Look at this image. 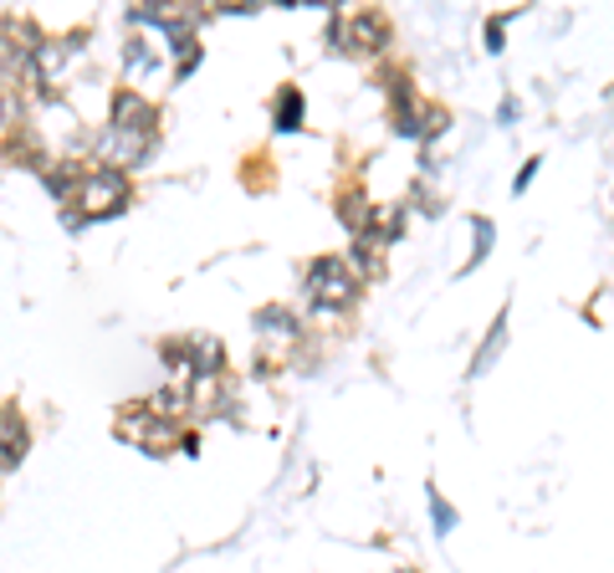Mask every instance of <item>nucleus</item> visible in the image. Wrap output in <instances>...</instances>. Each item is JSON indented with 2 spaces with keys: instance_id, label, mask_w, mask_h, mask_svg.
<instances>
[{
  "instance_id": "nucleus-1",
  "label": "nucleus",
  "mask_w": 614,
  "mask_h": 573,
  "mask_svg": "<svg viewBox=\"0 0 614 573\" xmlns=\"http://www.w3.org/2000/svg\"><path fill=\"white\" fill-rule=\"evenodd\" d=\"M128 200H133V179H128L124 169L92 164V169H82V179H77L73 211H82V220H113V215L128 211ZM82 220H77V226H82Z\"/></svg>"
},
{
  "instance_id": "nucleus-2",
  "label": "nucleus",
  "mask_w": 614,
  "mask_h": 573,
  "mask_svg": "<svg viewBox=\"0 0 614 573\" xmlns=\"http://www.w3.org/2000/svg\"><path fill=\"white\" fill-rule=\"evenodd\" d=\"M307 307L312 313H344V307H354V297H359V277L348 271L344 256H318L312 267H307Z\"/></svg>"
},
{
  "instance_id": "nucleus-3",
  "label": "nucleus",
  "mask_w": 614,
  "mask_h": 573,
  "mask_svg": "<svg viewBox=\"0 0 614 573\" xmlns=\"http://www.w3.org/2000/svg\"><path fill=\"white\" fill-rule=\"evenodd\" d=\"M118 441L164 456V450H180L184 425H180V415H159V410H149V405H128V410H118Z\"/></svg>"
},
{
  "instance_id": "nucleus-4",
  "label": "nucleus",
  "mask_w": 614,
  "mask_h": 573,
  "mask_svg": "<svg viewBox=\"0 0 614 573\" xmlns=\"http://www.w3.org/2000/svg\"><path fill=\"white\" fill-rule=\"evenodd\" d=\"M328 41H348V52L374 56L389 47V21L380 11H354V16H333L328 21Z\"/></svg>"
},
{
  "instance_id": "nucleus-5",
  "label": "nucleus",
  "mask_w": 614,
  "mask_h": 573,
  "mask_svg": "<svg viewBox=\"0 0 614 573\" xmlns=\"http://www.w3.org/2000/svg\"><path fill=\"white\" fill-rule=\"evenodd\" d=\"M108 128L113 133H133V139H159V107L139 88H118L108 103Z\"/></svg>"
},
{
  "instance_id": "nucleus-6",
  "label": "nucleus",
  "mask_w": 614,
  "mask_h": 573,
  "mask_svg": "<svg viewBox=\"0 0 614 573\" xmlns=\"http://www.w3.org/2000/svg\"><path fill=\"white\" fill-rule=\"evenodd\" d=\"M133 26H154L175 41V52L195 47V26L205 21V11H184V5H144V11H128Z\"/></svg>"
},
{
  "instance_id": "nucleus-7",
  "label": "nucleus",
  "mask_w": 614,
  "mask_h": 573,
  "mask_svg": "<svg viewBox=\"0 0 614 573\" xmlns=\"http://www.w3.org/2000/svg\"><path fill=\"white\" fill-rule=\"evenodd\" d=\"M73 41H56V36H41V47L31 56H26V77L37 82V88H52L56 77L67 72V62H73Z\"/></svg>"
},
{
  "instance_id": "nucleus-8",
  "label": "nucleus",
  "mask_w": 614,
  "mask_h": 573,
  "mask_svg": "<svg viewBox=\"0 0 614 573\" xmlns=\"http://www.w3.org/2000/svg\"><path fill=\"white\" fill-rule=\"evenodd\" d=\"M26 446H31V430H26L21 410L0 405V476H11V471H16L21 456H26Z\"/></svg>"
},
{
  "instance_id": "nucleus-9",
  "label": "nucleus",
  "mask_w": 614,
  "mask_h": 573,
  "mask_svg": "<svg viewBox=\"0 0 614 573\" xmlns=\"http://www.w3.org/2000/svg\"><path fill=\"white\" fill-rule=\"evenodd\" d=\"M344 262H348V271H354L359 282H374V277L384 271V246L374 241V235H354V251H348Z\"/></svg>"
},
{
  "instance_id": "nucleus-10",
  "label": "nucleus",
  "mask_w": 614,
  "mask_h": 573,
  "mask_svg": "<svg viewBox=\"0 0 614 573\" xmlns=\"http://www.w3.org/2000/svg\"><path fill=\"white\" fill-rule=\"evenodd\" d=\"M369 215H374L369 195H363L359 184H348L344 195H338V226H344L348 235H369Z\"/></svg>"
},
{
  "instance_id": "nucleus-11",
  "label": "nucleus",
  "mask_w": 614,
  "mask_h": 573,
  "mask_svg": "<svg viewBox=\"0 0 614 573\" xmlns=\"http://www.w3.org/2000/svg\"><path fill=\"white\" fill-rule=\"evenodd\" d=\"M271 128H277V133H297V128H303V92H297V88H282V92H277V107H271Z\"/></svg>"
},
{
  "instance_id": "nucleus-12",
  "label": "nucleus",
  "mask_w": 614,
  "mask_h": 573,
  "mask_svg": "<svg viewBox=\"0 0 614 573\" xmlns=\"http://www.w3.org/2000/svg\"><path fill=\"white\" fill-rule=\"evenodd\" d=\"M41 179H47V190H52L62 205H73L77 179H82V164H47V169H41Z\"/></svg>"
},
{
  "instance_id": "nucleus-13",
  "label": "nucleus",
  "mask_w": 614,
  "mask_h": 573,
  "mask_svg": "<svg viewBox=\"0 0 614 573\" xmlns=\"http://www.w3.org/2000/svg\"><path fill=\"white\" fill-rule=\"evenodd\" d=\"M256 328L271 333V339H297V318H292L287 307H261V313H256Z\"/></svg>"
},
{
  "instance_id": "nucleus-14",
  "label": "nucleus",
  "mask_w": 614,
  "mask_h": 573,
  "mask_svg": "<svg viewBox=\"0 0 614 573\" xmlns=\"http://www.w3.org/2000/svg\"><path fill=\"white\" fill-rule=\"evenodd\" d=\"M154 62H159V56H154V47H149V41H139V36H133V41H124V72L128 77H139V72H154Z\"/></svg>"
},
{
  "instance_id": "nucleus-15",
  "label": "nucleus",
  "mask_w": 614,
  "mask_h": 573,
  "mask_svg": "<svg viewBox=\"0 0 614 573\" xmlns=\"http://www.w3.org/2000/svg\"><path fill=\"white\" fill-rule=\"evenodd\" d=\"M502 339H507V313L497 322H491V333H487V343H482V354L471 358V374H487L491 369V358L502 354Z\"/></svg>"
},
{
  "instance_id": "nucleus-16",
  "label": "nucleus",
  "mask_w": 614,
  "mask_h": 573,
  "mask_svg": "<svg viewBox=\"0 0 614 573\" xmlns=\"http://www.w3.org/2000/svg\"><path fill=\"white\" fill-rule=\"evenodd\" d=\"M431 512H435V533H451V527H456V507L440 497L435 486H431Z\"/></svg>"
},
{
  "instance_id": "nucleus-17",
  "label": "nucleus",
  "mask_w": 614,
  "mask_h": 573,
  "mask_svg": "<svg viewBox=\"0 0 614 573\" xmlns=\"http://www.w3.org/2000/svg\"><path fill=\"white\" fill-rule=\"evenodd\" d=\"M502 41H507V16H491L487 21V52H502Z\"/></svg>"
},
{
  "instance_id": "nucleus-18",
  "label": "nucleus",
  "mask_w": 614,
  "mask_h": 573,
  "mask_svg": "<svg viewBox=\"0 0 614 573\" xmlns=\"http://www.w3.org/2000/svg\"><path fill=\"white\" fill-rule=\"evenodd\" d=\"M200 56H205V52H200V47H190V52H180V67H175V77H180V82H184V77H190V72L200 67Z\"/></svg>"
},
{
  "instance_id": "nucleus-19",
  "label": "nucleus",
  "mask_w": 614,
  "mask_h": 573,
  "mask_svg": "<svg viewBox=\"0 0 614 573\" xmlns=\"http://www.w3.org/2000/svg\"><path fill=\"white\" fill-rule=\"evenodd\" d=\"M538 169H542V160H527V164H523V175H517V184H512V190L523 195L527 184H533V175H538Z\"/></svg>"
},
{
  "instance_id": "nucleus-20",
  "label": "nucleus",
  "mask_w": 614,
  "mask_h": 573,
  "mask_svg": "<svg viewBox=\"0 0 614 573\" xmlns=\"http://www.w3.org/2000/svg\"><path fill=\"white\" fill-rule=\"evenodd\" d=\"M517 113H523V107H517V98H502V107H497V118H502V124H517Z\"/></svg>"
}]
</instances>
